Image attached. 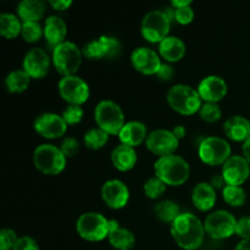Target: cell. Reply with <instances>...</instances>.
Here are the masks:
<instances>
[{
  "label": "cell",
  "mask_w": 250,
  "mask_h": 250,
  "mask_svg": "<svg viewBox=\"0 0 250 250\" xmlns=\"http://www.w3.org/2000/svg\"><path fill=\"white\" fill-rule=\"evenodd\" d=\"M17 239L19 237L14 229H2L0 231V250H12Z\"/></svg>",
  "instance_id": "38"
},
{
  "label": "cell",
  "mask_w": 250,
  "mask_h": 250,
  "mask_svg": "<svg viewBox=\"0 0 250 250\" xmlns=\"http://www.w3.org/2000/svg\"><path fill=\"white\" fill-rule=\"evenodd\" d=\"M178 144H180V141L176 138L172 131L165 128H158L151 131L146 141V149L155 155H159V158L175 154L178 148Z\"/></svg>",
  "instance_id": "13"
},
{
  "label": "cell",
  "mask_w": 250,
  "mask_h": 250,
  "mask_svg": "<svg viewBox=\"0 0 250 250\" xmlns=\"http://www.w3.org/2000/svg\"><path fill=\"white\" fill-rule=\"evenodd\" d=\"M224 132L233 142H246L250 137V121L241 115H233L224 122Z\"/></svg>",
  "instance_id": "23"
},
{
  "label": "cell",
  "mask_w": 250,
  "mask_h": 250,
  "mask_svg": "<svg viewBox=\"0 0 250 250\" xmlns=\"http://www.w3.org/2000/svg\"><path fill=\"white\" fill-rule=\"evenodd\" d=\"M49 4L58 11H63L72 5V1L71 0H49Z\"/></svg>",
  "instance_id": "43"
},
{
  "label": "cell",
  "mask_w": 250,
  "mask_h": 250,
  "mask_svg": "<svg viewBox=\"0 0 250 250\" xmlns=\"http://www.w3.org/2000/svg\"><path fill=\"white\" fill-rule=\"evenodd\" d=\"M155 176L166 183V186L178 187L189 178L190 167L185 158L176 154L161 156L154 164Z\"/></svg>",
  "instance_id": "2"
},
{
  "label": "cell",
  "mask_w": 250,
  "mask_h": 250,
  "mask_svg": "<svg viewBox=\"0 0 250 250\" xmlns=\"http://www.w3.org/2000/svg\"><path fill=\"white\" fill-rule=\"evenodd\" d=\"M186 44L181 38L168 36L159 43V55L165 59L166 62H177L186 55Z\"/></svg>",
  "instance_id": "26"
},
{
  "label": "cell",
  "mask_w": 250,
  "mask_h": 250,
  "mask_svg": "<svg viewBox=\"0 0 250 250\" xmlns=\"http://www.w3.org/2000/svg\"><path fill=\"white\" fill-rule=\"evenodd\" d=\"M154 211H155L156 217L161 222H165V224L170 225L181 215L180 207L177 205V203L168 199L159 202L155 205V208H154Z\"/></svg>",
  "instance_id": "30"
},
{
  "label": "cell",
  "mask_w": 250,
  "mask_h": 250,
  "mask_svg": "<svg viewBox=\"0 0 250 250\" xmlns=\"http://www.w3.org/2000/svg\"><path fill=\"white\" fill-rule=\"evenodd\" d=\"M199 115L205 122L214 124V122L219 121L221 119L222 111L219 103H203L202 107L199 110Z\"/></svg>",
  "instance_id": "35"
},
{
  "label": "cell",
  "mask_w": 250,
  "mask_h": 250,
  "mask_svg": "<svg viewBox=\"0 0 250 250\" xmlns=\"http://www.w3.org/2000/svg\"><path fill=\"white\" fill-rule=\"evenodd\" d=\"M148 134V127L146 124L141 121H128L122 127L121 132L119 133V138L121 144L134 148L146 142Z\"/></svg>",
  "instance_id": "21"
},
{
  "label": "cell",
  "mask_w": 250,
  "mask_h": 250,
  "mask_svg": "<svg viewBox=\"0 0 250 250\" xmlns=\"http://www.w3.org/2000/svg\"><path fill=\"white\" fill-rule=\"evenodd\" d=\"M171 23L164 10H151L142 20L141 33L146 42L161 43L168 37Z\"/></svg>",
  "instance_id": "8"
},
{
  "label": "cell",
  "mask_w": 250,
  "mask_h": 250,
  "mask_svg": "<svg viewBox=\"0 0 250 250\" xmlns=\"http://www.w3.org/2000/svg\"><path fill=\"white\" fill-rule=\"evenodd\" d=\"M231 153L232 149L229 143L221 137H207L198 146V155L200 160L209 166L224 165L232 156Z\"/></svg>",
  "instance_id": "9"
},
{
  "label": "cell",
  "mask_w": 250,
  "mask_h": 250,
  "mask_svg": "<svg viewBox=\"0 0 250 250\" xmlns=\"http://www.w3.org/2000/svg\"><path fill=\"white\" fill-rule=\"evenodd\" d=\"M12 250H39V246L34 238L29 236L19 237Z\"/></svg>",
  "instance_id": "40"
},
{
  "label": "cell",
  "mask_w": 250,
  "mask_h": 250,
  "mask_svg": "<svg viewBox=\"0 0 250 250\" xmlns=\"http://www.w3.org/2000/svg\"><path fill=\"white\" fill-rule=\"evenodd\" d=\"M34 131L46 139H55L62 137L67 131V124L62 116L55 112H44L34 120Z\"/></svg>",
  "instance_id": "14"
},
{
  "label": "cell",
  "mask_w": 250,
  "mask_h": 250,
  "mask_svg": "<svg viewBox=\"0 0 250 250\" xmlns=\"http://www.w3.org/2000/svg\"><path fill=\"white\" fill-rule=\"evenodd\" d=\"M202 100L205 103H219L227 95L226 81L216 75H210L203 78L197 88Z\"/></svg>",
  "instance_id": "19"
},
{
  "label": "cell",
  "mask_w": 250,
  "mask_h": 250,
  "mask_svg": "<svg viewBox=\"0 0 250 250\" xmlns=\"http://www.w3.org/2000/svg\"><path fill=\"white\" fill-rule=\"evenodd\" d=\"M171 131H172V133L175 134V137L178 139V141H180V139H182L183 137H186V133H187V131H186L185 127L181 126V125L175 126L172 129H171Z\"/></svg>",
  "instance_id": "45"
},
{
  "label": "cell",
  "mask_w": 250,
  "mask_h": 250,
  "mask_svg": "<svg viewBox=\"0 0 250 250\" xmlns=\"http://www.w3.org/2000/svg\"><path fill=\"white\" fill-rule=\"evenodd\" d=\"M143 192L149 199H159L166 192V183L158 176H153L144 182Z\"/></svg>",
  "instance_id": "33"
},
{
  "label": "cell",
  "mask_w": 250,
  "mask_h": 250,
  "mask_svg": "<svg viewBox=\"0 0 250 250\" xmlns=\"http://www.w3.org/2000/svg\"><path fill=\"white\" fill-rule=\"evenodd\" d=\"M21 36L27 43H36L44 36V27L39 22H23Z\"/></svg>",
  "instance_id": "34"
},
{
  "label": "cell",
  "mask_w": 250,
  "mask_h": 250,
  "mask_svg": "<svg viewBox=\"0 0 250 250\" xmlns=\"http://www.w3.org/2000/svg\"><path fill=\"white\" fill-rule=\"evenodd\" d=\"M166 100L171 109L186 116L198 112L203 105V100L198 90L182 83L172 85L168 89Z\"/></svg>",
  "instance_id": "3"
},
{
  "label": "cell",
  "mask_w": 250,
  "mask_h": 250,
  "mask_svg": "<svg viewBox=\"0 0 250 250\" xmlns=\"http://www.w3.org/2000/svg\"><path fill=\"white\" fill-rule=\"evenodd\" d=\"M66 158L59 146L53 144H41L33 151V163L37 170L48 176H55L66 167Z\"/></svg>",
  "instance_id": "6"
},
{
  "label": "cell",
  "mask_w": 250,
  "mask_h": 250,
  "mask_svg": "<svg viewBox=\"0 0 250 250\" xmlns=\"http://www.w3.org/2000/svg\"><path fill=\"white\" fill-rule=\"evenodd\" d=\"M66 34H67V26L65 21L61 17L51 15L46 17L45 23H44V37L46 39V43L55 48L59 44L65 42Z\"/></svg>",
  "instance_id": "24"
},
{
  "label": "cell",
  "mask_w": 250,
  "mask_h": 250,
  "mask_svg": "<svg viewBox=\"0 0 250 250\" xmlns=\"http://www.w3.org/2000/svg\"><path fill=\"white\" fill-rule=\"evenodd\" d=\"M50 68V58L42 48H32L24 55L22 70L26 71L31 78H43L48 75Z\"/></svg>",
  "instance_id": "18"
},
{
  "label": "cell",
  "mask_w": 250,
  "mask_h": 250,
  "mask_svg": "<svg viewBox=\"0 0 250 250\" xmlns=\"http://www.w3.org/2000/svg\"><path fill=\"white\" fill-rule=\"evenodd\" d=\"M59 148L66 158H72L80 151V142L75 137H66L62 139Z\"/></svg>",
  "instance_id": "37"
},
{
  "label": "cell",
  "mask_w": 250,
  "mask_h": 250,
  "mask_svg": "<svg viewBox=\"0 0 250 250\" xmlns=\"http://www.w3.org/2000/svg\"><path fill=\"white\" fill-rule=\"evenodd\" d=\"M217 195L216 189L210 182H200L193 188L192 203L199 211H209L215 207Z\"/></svg>",
  "instance_id": "22"
},
{
  "label": "cell",
  "mask_w": 250,
  "mask_h": 250,
  "mask_svg": "<svg viewBox=\"0 0 250 250\" xmlns=\"http://www.w3.org/2000/svg\"><path fill=\"white\" fill-rule=\"evenodd\" d=\"M82 49L78 48L73 42L65 41L53 49L51 60L56 71L63 77L76 75L82 65Z\"/></svg>",
  "instance_id": "5"
},
{
  "label": "cell",
  "mask_w": 250,
  "mask_h": 250,
  "mask_svg": "<svg viewBox=\"0 0 250 250\" xmlns=\"http://www.w3.org/2000/svg\"><path fill=\"white\" fill-rule=\"evenodd\" d=\"M234 250H250V238L242 239L238 244H237Z\"/></svg>",
  "instance_id": "48"
},
{
  "label": "cell",
  "mask_w": 250,
  "mask_h": 250,
  "mask_svg": "<svg viewBox=\"0 0 250 250\" xmlns=\"http://www.w3.org/2000/svg\"><path fill=\"white\" fill-rule=\"evenodd\" d=\"M249 121H250V119H249Z\"/></svg>",
  "instance_id": "49"
},
{
  "label": "cell",
  "mask_w": 250,
  "mask_h": 250,
  "mask_svg": "<svg viewBox=\"0 0 250 250\" xmlns=\"http://www.w3.org/2000/svg\"><path fill=\"white\" fill-rule=\"evenodd\" d=\"M122 45L117 38L109 36H102L98 39L88 42L82 49L85 58L98 60V59H112L121 54Z\"/></svg>",
  "instance_id": "12"
},
{
  "label": "cell",
  "mask_w": 250,
  "mask_h": 250,
  "mask_svg": "<svg viewBox=\"0 0 250 250\" xmlns=\"http://www.w3.org/2000/svg\"><path fill=\"white\" fill-rule=\"evenodd\" d=\"M76 231L85 241L100 242L109 236V220L99 212H84L76 222Z\"/></svg>",
  "instance_id": "7"
},
{
  "label": "cell",
  "mask_w": 250,
  "mask_h": 250,
  "mask_svg": "<svg viewBox=\"0 0 250 250\" xmlns=\"http://www.w3.org/2000/svg\"><path fill=\"white\" fill-rule=\"evenodd\" d=\"M210 185H211L215 189H224L226 182H225V178L222 175H215L212 176L211 181H210Z\"/></svg>",
  "instance_id": "44"
},
{
  "label": "cell",
  "mask_w": 250,
  "mask_h": 250,
  "mask_svg": "<svg viewBox=\"0 0 250 250\" xmlns=\"http://www.w3.org/2000/svg\"><path fill=\"white\" fill-rule=\"evenodd\" d=\"M138 156L133 146L119 144L111 151V163L121 172H127L136 166Z\"/></svg>",
  "instance_id": "25"
},
{
  "label": "cell",
  "mask_w": 250,
  "mask_h": 250,
  "mask_svg": "<svg viewBox=\"0 0 250 250\" xmlns=\"http://www.w3.org/2000/svg\"><path fill=\"white\" fill-rule=\"evenodd\" d=\"M109 136L110 134L103 131L102 128L94 127V128H90L85 132L84 137H83V142H84V146L88 149L98 150V149H102L109 142Z\"/></svg>",
  "instance_id": "31"
},
{
  "label": "cell",
  "mask_w": 250,
  "mask_h": 250,
  "mask_svg": "<svg viewBox=\"0 0 250 250\" xmlns=\"http://www.w3.org/2000/svg\"><path fill=\"white\" fill-rule=\"evenodd\" d=\"M192 4L190 0H172L171 1V6L173 9H180V7H185V6H189Z\"/></svg>",
  "instance_id": "46"
},
{
  "label": "cell",
  "mask_w": 250,
  "mask_h": 250,
  "mask_svg": "<svg viewBox=\"0 0 250 250\" xmlns=\"http://www.w3.org/2000/svg\"><path fill=\"white\" fill-rule=\"evenodd\" d=\"M242 151H243V156L246 158V160L250 164V137L243 143Z\"/></svg>",
  "instance_id": "47"
},
{
  "label": "cell",
  "mask_w": 250,
  "mask_h": 250,
  "mask_svg": "<svg viewBox=\"0 0 250 250\" xmlns=\"http://www.w3.org/2000/svg\"><path fill=\"white\" fill-rule=\"evenodd\" d=\"M225 182L229 186H242L250 176V164L243 155H232L222 165Z\"/></svg>",
  "instance_id": "16"
},
{
  "label": "cell",
  "mask_w": 250,
  "mask_h": 250,
  "mask_svg": "<svg viewBox=\"0 0 250 250\" xmlns=\"http://www.w3.org/2000/svg\"><path fill=\"white\" fill-rule=\"evenodd\" d=\"M45 12V4L42 0H22L17 5V15L22 22H39Z\"/></svg>",
  "instance_id": "27"
},
{
  "label": "cell",
  "mask_w": 250,
  "mask_h": 250,
  "mask_svg": "<svg viewBox=\"0 0 250 250\" xmlns=\"http://www.w3.org/2000/svg\"><path fill=\"white\" fill-rule=\"evenodd\" d=\"M176 10V22L180 24H189L190 22L193 21L194 19V10L192 9V6H185V7H180V9H175Z\"/></svg>",
  "instance_id": "39"
},
{
  "label": "cell",
  "mask_w": 250,
  "mask_h": 250,
  "mask_svg": "<svg viewBox=\"0 0 250 250\" xmlns=\"http://www.w3.org/2000/svg\"><path fill=\"white\" fill-rule=\"evenodd\" d=\"M22 24L19 16L10 12H2L0 15V33L7 39H14L19 37L22 32Z\"/></svg>",
  "instance_id": "28"
},
{
  "label": "cell",
  "mask_w": 250,
  "mask_h": 250,
  "mask_svg": "<svg viewBox=\"0 0 250 250\" xmlns=\"http://www.w3.org/2000/svg\"><path fill=\"white\" fill-rule=\"evenodd\" d=\"M109 243L117 250H131L136 244V237L129 229L120 227L117 220H109Z\"/></svg>",
  "instance_id": "20"
},
{
  "label": "cell",
  "mask_w": 250,
  "mask_h": 250,
  "mask_svg": "<svg viewBox=\"0 0 250 250\" xmlns=\"http://www.w3.org/2000/svg\"><path fill=\"white\" fill-rule=\"evenodd\" d=\"M173 76H175V70H173V67L168 62L161 63L160 68L156 72V77L161 81H165V82H168V81L172 80Z\"/></svg>",
  "instance_id": "42"
},
{
  "label": "cell",
  "mask_w": 250,
  "mask_h": 250,
  "mask_svg": "<svg viewBox=\"0 0 250 250\" xmlns=\"http://www.w3.org/2000/svg\"><path fill=\"white\" fill-rule=\"evenodd\" d=\"M29 83H31V77L24 70H14L7 73L5 77V87L7 92L15 93V94L27 90Z\"/></svg>",
  "instance_id": "29"
},
{
  "label": "cell",
  "mask_w": 250,
  "mask_h": 250,
  "mask_svg": "<svg viewBox=\"0 0 250 250\" xmlns=\"http://www.w3.org/2000/svg\"><path fill=\"white\" fill-rule=\"evenodd\" d=\"M102 198L105 204L114 210L124 209L129 200V189L121 180H109L103 185Z\"/></svg>",
  "instance_id": "17"
},
{
  "label": "cell",
  "mask_w": 250,
  "mask_h": 250,
  "mask_svg": "<svg viewBox=\"0 0 250 250\" xmlns=\"http://www.w3.org/2000/svg\"><path fill=\"white\" fill-rule=\"evenodd\" d=\"M170 232L176 244L185 250H197L204 242V224L190 212L181 214L170 225Z\"/></svg>",
  "instance_id": "1"
},
{
  "label": "cell",
  "mask_w": 250,
  "mask_h": 250,
  "mask_svg": "<svg viewBox=\"0 0 250 250\" xmlns=\"http://www.w3.org/2000/svg\"><path fill=\"white\" fill-rule=\"evenodd\" d=\"M59 94L68 105H82L89 99L88 83L80 76H63L58 83Z\"/></svg>",
  "instance_id": "11"
},
{
  "label": "cell",
  "mask_w": 250,
  "mask_h": 250,
  "mask_svg": "<svg viewBox=\"0 0 250 250\" xmlns=\"http://www.w3.org/2000/svg\"><path fill=\"white\" fill-rule=\"evenodd\" d=\"M236 234L242 239L250 238V216H243L237 220Z\"/></svg>",
  "instance_id": "41"
},
{
  "label": "cell",
  "mask_w": 250,
  "mask_h": 250,
  "mask_svg": "<svg viewBox=\"0 0 250 250\" xmlns=\"http://www.w3.org/2000/svg\"><path fill=\"white\" fill-rule=\"evenodd\" d=\"M222 198L229 205L233 208L242 207L247 200L246 190L241 186H229L226 185L222 189Z\"/></svg>",
  "instance_id": "32"
},
{
  "label": "cell",
  "mask_w": 250,
  "mask_h": 250,
  "mask_svg": "<svg viewBox=\"0 0 250 250\" xmlns=\"http://www.w3.org/2000/svg\"><path fill=\"white\" fill-rule=\"evenodd\" d=\"M131 63L134 70L143 75H156L161 66L160 55L154 49L148 46H139L131 53Z\"/></svg>",
  "instance_id": "15"
},
{
  "label": "cell",
  "mask_w": 250,
  "mask_h": 250,
  "mask_svg": "<svg viewBox=\"0 0 250 250\" xmlns=\"http://www.w3.org/2000/svg\"><path fill=\"white\" fill-rule=\"evenodd\" d=\"M61 116L65 120L67 126L68 125H77L83 120L84 111H83L81 105H67V106L63 109Z\"/></svg>",
  "instance_id": "36"
},
{
  "label": "cell",
  "mask_w": 250,
  "mask_h": 250,
  "mask_svg": "<svg viewBox=\"0 0 250 250\" xmlns=\"http://www.w3.org/2000/svg\"><path fill=\"white\" fill-rule=\"evenodd\" d=\"M94 119L98 127L110 136H119L125 126V114L121 106L114 100L104 99L94 109Z\"/></svg>",
  "instance_id": "4"
},
{
  "label": "cell",
  "mask_w": 250,
  "mask_h": 250,
  "mask_svg": "<svg viewBox=\"0 0 250 250\" xmlns=\"http://www.w3.org/2000/svg\"><path fill=\"white\" fill-rule=\"evenodd\" d=\"M237 219L227 210H216L207 216L205 232L214 239H226L236 233Z\"/></svg>",
  "instance_id": "10"
}]
</instances>
